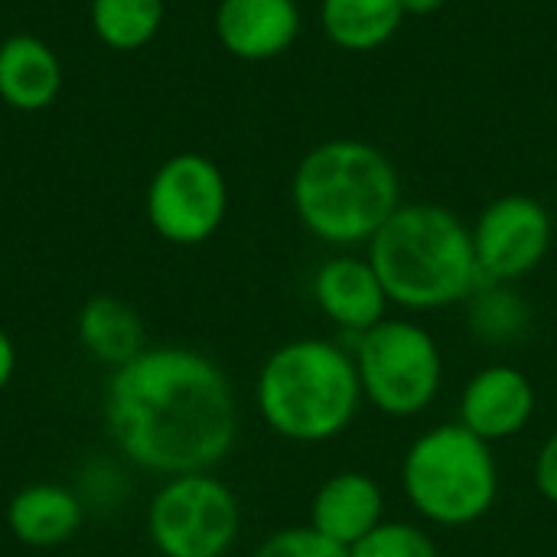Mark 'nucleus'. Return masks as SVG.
Masks as SVG:
<instances>
[{
  "mask_svg": "<svg viewBox=\"0 0 557 557\" xmlns=\"http://www.w3.org/2000/svg\"><path fill=\"white\" fill-rule=\"evenodd\" d=\"M101 411L114 447L160 476L209 473L238 434L228 375L186 346H147L111 369Z\"/></svg>",
  "mask_w": 557,
  "mask_h": 557,
  "instance_id": "obj_1",
  "label": "nucleus"
},
{
  "mask_svg": "<svg viewBox=\"0 0 557 557\" xmlns=\"http://www.w3.org/2000/svg\"><path fill=\"white\" fill-rule=\"evenodd\" d=\"M300 225L323 245H369L401 206V176L392 157L359 137H333L304 153L290 180Z\"/></svg>",
  "mask_w": 557,
  "mask_h": 557,
  "instance_id": "obj_2",
  "label": "nucleus"
},
{
  "mask_svg": "<svg viewBox=\"0 0 557 557\" xmlns=\"http://www.w3.org/2000/svg\"><path fill=\"white\" fill-rule=\"evenodd\" d=\"M366 248L388 300L405 310L467 304L483 284L470 225L441 202H401Z\"/></svg>",
  "mask_w": 557,
  "mask_h": 557,
  "instance_id": "obj_3",
  "label": "nucleus"
},
{
  "mask_svg": "<svg viewBox=\"0 0 557 557\" xmlns=\"http://www.w3.org/2000/svg\"><path fill=\"white\" fill-rule=\"evenodd\" d=\"M258 414L284 441L326 444L349 431L362 385L352 352L330 339H290L277 346L255 382Z\"/></svg>",
  "mask_w": 557,
  "mask_h": 557,
  "instance_id": "obj_4",
  "label": "nucleus"
},
{
  "mask_svg": "<svg viewBox=\"0 0 557 557\" xmlns=\"http://www.w3.org/2000/svg\"><path fill=\"white\" fill-rule=\"evenodd\" d=\"M401 486L421 519L463 529L490 516L499 499V463L493 444L460 421L418 434L401 460Z\"/></svg>",
  "mask_w": 557,
  "mask_h": 557,
  "instance_id": "obj_5",
  "label": "nucleus"
},
{
  "mask_svg": "<svg viewBox=\"0 0 557 557\" xmlns=\"http://www.w3.org/2000/svg\"><path fill=\"white\" fill-rule=\"evenodd\" d=\"M352 359L362 398L388 418H414L441 395L444 356L421 323L385 317L356 336Z\"/></svg>",
  "mask_w": 557,
  "mask_h": 557,
  "instance_id": "obj_6",
  "label": "nucleus"
},
{
  "mask_svg": "<svg viewBox=\"0 0 557 557\" xmlns=\"http://www.w3.org/2000/svg\"><path fill=\"white\" fill-rule=\"evenodd\" d=\"M238 532V496L209 473L170 476L147 509V535L163 557H225Z\"/></svg>",
  "mask_w": 557,
  "mask_h": 557,
  "instance_id": "obj_7",
  "label": "nucleus"
},
{
  "mask_svg": "<svg viewBox=\"0 0 557 557\" xmlns=\"http://www.w3.org/2000/svg\"><path fill=\"white\" fill-rule=\"evenodd\" d=\"M228 215V183L206 153H173L147 186V222L170 245L209 242Z\"/></svg>",
  "mask_w": 557,
  "mask_h": 557,
  "instance_id": "obj_8",
  "label": "nucleus"
},
{
  "mask_svg": "<svg viewBox=\"0 0 557 557\" xmlns=\"http://www.w3.org/2000/svg\"><path fill=\"white\" fill-rule=\"evenodd\" d=\"M470 232L480 277L490 284H516L545 261L555 222L535 196L506 193L480 212Z\"/></svg>",
  "mask_w": 557,
  "mask_h": 557,
  "instance_id": "obj_9",
  "label": "nucleus"
},
{
  "mask_svg": "<svg viewBox=\"0 0 557 557\" xmlns=\"http://www.w3.org/2000/svg\"><path fill=\"white\" fill-rule=\"evenodd\" d=\"M532 379L506 362L473 372L460 392V424L486 444L519 437L535 418Z\"/></svg>",
  "mask_w": 557,
  "mask_h": 557,
  "instance_id": "obj_10",
  "label": "nucleus"
},
{
  "mask_svg": "<svg viewBox=\"0 0 557 557\" xmlns=\"http://www.w3.org/2000/svg\"><path fill=\"white\" fill-rule=\"evenodd\" d=\"M215 36L242 62L277 59L300 36V7L297 0H219Z\"/></svg>",
  "mask_w": 557,
  "mask_h": 557,
  "instance_id": "obj_11",
  "label": "nucleus"
},
{
  "mask_svg": "<svg viewBox=\"0 0 557 557\" xmlns=\"http://www.w3.org/2000/svg\"><path fill=\"white\" fill-rule=\"evenodd\" d=\"M313 300L339 330L359 336L385 320L388 294L369 258L333 255L313 274Z\"/></svg>",
  "mask_w": 557,
  "mask_h": 557,
  "instance_id": "obj_12",
  "label": "nucleus"
},
{
  "mask_svg": "<svg viewBox=\"0 0 557 557\" xmlns=\"http://www.w3.org/2000/svg\"><path fill=\"white\" fill-rule=\"evenodd\" d=\"M385 522V493L375 476L359 470L333 473L310 499V529L339 548L359 545Z\"/></svg>",
  "mask_w": 557,
  "mask_h": 557,
  "instance_id": "obj_13",
  "label": "nucleus"
},
{
  "mask_svg": "<svg viewBox=\"0 0 557 557\" xmlns=\"http://www.w3.org/2000/svg\"><path fill=\"white\" fill-rule=\"evenodd\" d=\"M85 522L82 499L59 483H29L7 506V529L20 545L55 548L75 539Z\"/></svg>",
  "mask_w": 557,
  "mask_h": 557,
  "instance_id": "obj_14",
  "label": "nucleus"
},
{
  "mask_svg": "<svg viewBox=\"0 0 557 557\" xmlns=\"http://www.w3.org/2000/svg\"><path fill=\"white\" fill-rule=\"evenodd\" d=\"M62 88L59 55L39 36L16 33L0 42V98L13 111H42Z\"/></svg>",
  "mask_w": 557,
  "mask_h": 557,
  "instance_id": "obj_15",
  "label": "nucleus"
},
{
  "mask_svg": "<svg viewBox=\"0 0 557 557\" xmlns=\"http://www.w3.org/2000/svg\"><path fill=\"white\" fill-rule=\"evenodd\" d=\"M78 343L82 349L101 362V366H124L134 356H140L147 349V330L140 313L111 294H98L91 300H85V307L78 310V323H75Z\"/></svg>",
  "mask_w": 557,
  "mask_h": 557,
  "instance_id": "obj_16",
  "label": "nucleus"
},
{
  "mask_svg": "<svg viewBox=\"0 0 557 557\" xmlns=\"http://www.w3.org/2000/svg\"><path fill=\"white\" fill-rule=\"evenodd\" d=\"M401 0H320L326 39L343 52H375L405 23Z\"/></svg>",
  "mask_w": 557,
  "mask_h": 557,
  "instance_id": "obj_17",
  "label": "nucleus"
},
{
  "mask_svg": "<svg viewBox=\"0 0 557 557\" xmlns=\"http://www.w3.org/2000/svg\"><path fill=\"white\" fill-rule=\"evenodd\" d=\"M467 320H470V333L476 339L506 346L529 333L532 307L522 300V294L512 284L483 281L467 300Z\"/></svg>",
  "mask_w": 557,
  "mask_h": 557,
  "instance_id": "obj_18",
  "label": "nucleus"
},
{
  "mask_svg": "<svg viewBox=\"0 0 557 557\" xmlns=\"http://www.w3.org/2000/svg\"><path fill=\"white\" fill-rule=\"evenodd\" d=\"M91 29L114 52L144 49L163 23V0H91Z\"/></svg>",
  "mask_w": 557,
  "mask_h": 557,
  "instance_id": "obj_19",
  "label": "nucleus"
},
{
  "mask_svg": "<svg viewBox=\"0 0 557 557\" xmlns=\"http://www.w3.org/2000/svg\"><path fill=\"white\" fill-rule=\"evenodd\" d=\"M349 557H441V552L421 525L385 519L359 545L349 548Z\"/></svg>",
  "mask_w": 557,
  "mask_h": 557,
  "instance_id": "obj_20",
  "label": "nucleus"
},
{
  "mask_svg": "<svg viewBox=\"0 0 557 557\" xmlns=\"http://www.w3.org/2000/svg\"><path fill=\"white\" fill-rule=\"evenodd\" d=\"M251 557H349V548L333 545L310 525H294L268 535Z\"/></svg>",
  "mask_w": 557,
  "mask_h": 557,
  "instance_id": "obj_21",
  "label": "nucleus"
},
{
  "mask_svg": "<svg viewBox=\"0 0 557 557\" xmlns=\"http://www.w3.org/2000/svg\"><path fill=\"white\" fill-rule=\"evenodd\" d=\"M535 486H539L542 499L557 506V431L542 444V450L535 457Z\"/></svg>",
  "mask_w": 557,
  "mask_h": 557,
  "instance_id": "obj_22",
  "label": "nucleus"
},
{
  "mask_svg": "<svg viewBox=\"0 0 557 557\" xmlns=\"http://www.w3.org/2000/svg\"><path fill=\"white\" fill-rule=\"evenodd\" d=\"M13 375H16V346L10 333L0 326V392L13 382Z\"/></svg>",
  "mask_w": 557,
  "mask_h": 557,
  "instance_id": "obj_23",
  "label": "nucleus"
},
{
  "mask_svg": "<svg viewBox=\"0 0 557 557\" xmlns=\"http://www.w3.org/2000/svg\"><path fill=\"white\" fill-rule=\"evenodd\" d=\"M444 3H447V0H401L405 13H411V16H431V13H437Z\"/></svg>",
  "mask_w": 557,
  "mask_h": 557,
  "instance_id": "obj_24",
  "label": "nucleus"
}]
</instances>
